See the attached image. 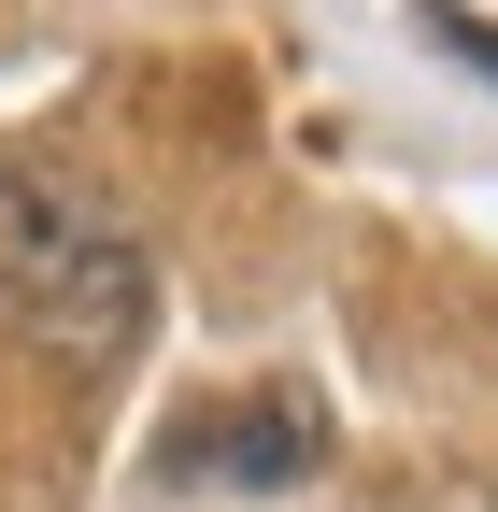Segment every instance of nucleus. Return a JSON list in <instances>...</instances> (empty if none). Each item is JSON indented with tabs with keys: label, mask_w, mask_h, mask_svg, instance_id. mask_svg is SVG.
I'll return each mask as SVG.
<instances>
[{
	"label": "nucleus",
	"mask_w": 498,
	"mask_h": 512,
	"mask_svg": "<svg viewBox=\"0 0 498 512\" xmlns=\"http://www.w3.org/2000/svg\"><path fill=\"white\" fill-rule=\"evenodd\" d=\"M314 470H328V413H314V384L214 399V413H185V441H171V484H314Z\"/></svg>",
	"instance_id": "f03ea898"
},
{
	"label": "nucleus",
	"mask_w": 498,
	"mask_h": 512,
	"mask_svg": "<svg viewBox=\"0 0 498 512\" xmlns=\"http://www.w3.org/2000/svg\"><path fill=\"white\" fill-rule=\"evenodd\" d=\"M143 313H157L143 242L114 228V214H86V200H43L29 285H15V328H29L57 370H129V356H143Z\"/></svg>",
	"instance_id": "f257e3e1"
},
{
	"label": "nucleus",
	"mask_w": 498,
	"mask_h": 512,
	"mask_svg": "<svg viewBox=\"0 0 498 512\" xmlns=\"http://www.w3.org/2000/svg\"><path fill=\"white\" fill-rule=\"evenodd\" d=\"M427 43H442V57H470V72L498 86V15H456V0H427V15H413Z\"/></svg>",
	"instance_id": "20e7f679"
},
{
	"label": "nucleus",
	"mask_w": 498,
	"mask_h": 512,
	"mask_svg": "<svg viewBox=\"0 0 498 512\" xmlns=\"http://www.w3.org/2000/svg\"><path fill=\"white\" fill-rule=\"evenodd\" d=\"M43 200H57V185H29V171H0V313H15V285H29V242H43Z\"/></svg>",
	"instance_id": "7ed1b4c3"
}]
</instances>
